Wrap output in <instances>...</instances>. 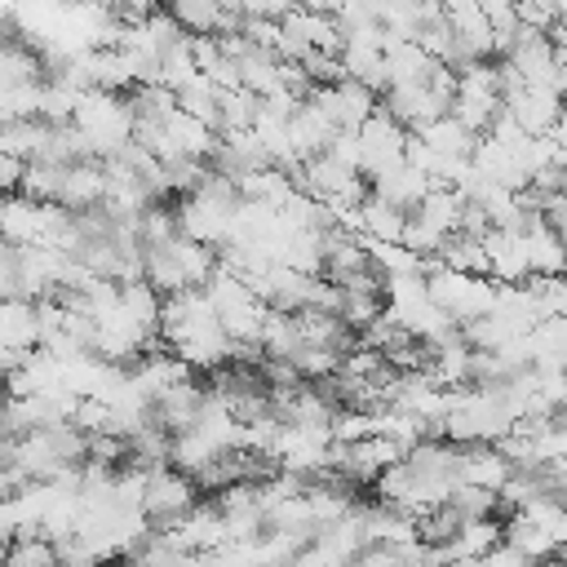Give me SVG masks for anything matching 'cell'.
<instances>
[{
	"label": "cell",
	"mask_w": 567,
	"mask_h": 567,
	"mask_svg": "<svg viewBox=\"0 0 567 567\" xmlns=\"http://www.w3.org/2000/svg\"><path fill=\"white\" fill-rule=\"evenodd\" d=\"M425 288H430V301L456 323V328H470L478 323L492 306H496V284L487 275H461V270H447L439 261L425 266Z\"/></svg>",
	"instance_id": "1"
},
{
	"label": "cell",
	"mask_w": 567,
	"mask_h": 567,
	"mask_svg": "<svg viewBox=\"0 0 567 567\" xmlns=\"http://www.w3.org/2000/svg\"><path fill=\"white\" fill-rule=\"evenodd\" d=\"M461 217H465V199H461L456 190H430V195L408 213L403 248L416 252V257H439L443 244L461 230Z\"/></svg>",
	"instance_id": "2"
},
{
	"label": "cell",
	"mask_w": 567,
	"mask_h": 567,
	"mask_svg": "<svg viewBox=\"0 0 567 567\" xmlns=\"http://www.w3.org/2000/svg\"><path fill=\"white\" fill-rule=\"evenodd\" d=\"M452 115L474 133L483 137L501 115H505V89H501V66L492 62H478V66H465L456 71V97H452Z\"/></svg>",
	"instance_id": "3"
},
{
	"label": "cell",
	"mask_w": 567,
	"mask_h": 567,
	"mask_svg": "<svg viewBox=\"0 0 567 567\" xmlns=\"http://www.w3.org/2000/svg\"><path fill=\"white\" fill-rule=\"evenodd\" d=\"M199 505V487L190 474L173 470V465H159V470H146V487H142V514L155 532H168L177 527L190 509Z\"/></svg>",
	"instance_id": "4"
},
{
	"label": "cell",
	"mask_w": 567,
	"mask_h": 567,
	"mask_svg": "<svg viewBox=\"0 0 567 567\" xmlns=\"http://www.w3.org/2000/svg\"><path fill=\"white\" fill-rule=\"evenodd\" d=\"M354 137H359V155H363V177H381L385 168L403 164L412 133H408L399 120H390L385 111H377Z\"/></svg>",
	"instance_id": "5"
},
{
	"label": "cell",
	"mask_w": 567,
	"mask_h": 567,
	"mask_svg": "<svg viewBox=\"0 0 567 567\" xmlns=\"http://www.w3.org/2000/svg\"><path fill=\"white\" fill-rule=\"evenodd\" d=\"M509 478H514V465L496 443H474L461 452V487H478V492L501 496Z\"/></svg>",
	"instance_id": "6"
},
{
	"label": "cell",
	"mask_w": 567,
	"mask_h": 567,
	"mask_svg": "<svg viewBox=\"0 0 567 567\" xmlns=\"http://www.w3.org/2000/svg\"><path fill=\"white\" fill-rule=\"evenodd\" d=\"M421 146H430L434 155H443V159H470L474 155V146H478V137L456 120V115H443V120H434V124H425L421 133H412Z\"/></svg>",
	"instance_id": "7"
},
{
	"label": "cell",
	"mask_w": 567,
	"mask_h": 567,
	"mask_svg": "<svg viewBox=\"0 0 567 567\" xmlns=\"http://www.w3.org/2000/svg\"><path fill=\"white\" fill-rule=\"evenodd\" d=\"M514 514H523L536 532H545L554 549H567V505H558V501H549V496H536V501H527V505L514 509Z\"/></svg>",
	"instance_id": "8"
},
{
	"label": "cell",
	"mask_w": 567,
	"mask_h": 567,
	"mask_svg": "<svg viewBox=\"0 0 567 567\" xmlns=\"http://www.w3.org/2000/svg\"><path fill=\"white\" fill-rule=\"evenodd\" d=\"M58 563L62 558H58V545L53 540H44V536H18L0 567H58Z\"/></svg>",
	"instance_id": "9"
},
{
	"label": "cell",
	"mask_w": 567,
	"mask_h": 567,
	"mask_svg": "<svg viewBox=\"0 0 567 567\" xmlns=\"http://www.w3.org/2000/svg\"><path fill=\"white\" fill-rule=\"evenodd\" d=\"M483 567H536V563H532V558H523L518 549H509V545H501L496 554H487V558H483Z\"/></svg>",
	"instance_id": "10"
},
{
	"label": "cell",
	"mask_w": 567,
	"mask_h": 567,
	"mask_svg": "<svg viewBox=\"0 0 567 567\" xmlns=\"http://www.w3.org/2000/svg\"><path fill=\"white\" fill-rule=\"evenodd\" d=\"M549 142H554V151L567 159V111H563V115H558V124L549 128Z\"/></svg>",
	"instance_id": "11"
},
{
	"label": "cell",
	"mask_w": 567,
	"mask_h": 567,
	"mask_svg": "<svg viewBox=\"0 0 567 567\" xmlns=\"http://www.w3.org/2000/svg\"><path fill=\"white\" fill-rule=\"evenodd\" d=\"M536 567H563V563H558V558H549V563H536Z\"/></svg>",
	"instance_id": "12"
}]
</instances>
